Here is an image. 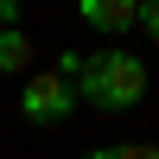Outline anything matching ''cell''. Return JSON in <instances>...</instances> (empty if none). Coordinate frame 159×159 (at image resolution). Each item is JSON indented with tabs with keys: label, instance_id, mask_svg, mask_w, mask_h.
<instances>
[{
	"label": "cell",
	"instance_id": "obj_1",
	"mask_svg": "<svg viewBox=\"0 0 159 159\" xmlns=\"http://www.w3.org/2000/svg\"><path fill=\"white\" fill-rule=\"evenodd\" d=\"M57 76L76 89V102H89V108H102V115L140 108V102H147V83H153V76H147V57H134V51H121V45L89 51V57L64 51Z\"/></svg>",
	"mask_w": 159,
	"mask_h": 159
},
{
	"label": "cell",
	"instance_id": "obj_2",
	"mask_svg": "<svg viewBox=\"0 0 159 159\" xmlns=\"http://www.w3.org/2000/svg\"><path fill=\"white\" fill-rule=\"evenodd\" d=\"M19 115H25V127H64L76 115V89L64 83L57 70H32V76H19Z\"/></svg>",
	"mask_w": 159,
	"mask_h": 159
},
{
	"label": "cell",
	"instance_id": "obj_3",
	"mask_svg": "<svg viewBox=\"0 0 159 159\" xmlns=\"http://www.w3.org/2000/svg\"><path fill=\"white\" fill-rule=\"evenodd\" d=\"M134 13H140V0H76V19L89 32H102V38L134 32Z\"/></svg>",
	"mask_w": 159,
	"mask_h": 159
},
{
	"label": "cell",
	"instance_id": "obj_4",
	"mask_svg": "<svg viewBox=\"0 0 159 159\" xmlns=\"http://www.w3.org/2000/svg\"><path fill=\"white\" fill-rule=\"evenodd\" d=\"M0 76H32V32L0 25Z\"/></svg>",
	"mask_w": 159,
	"mask_h": 159
},
{
	"label": "cell",
	"instance_id": "obj_5",
	"mask_svg": "<svg viewBox=\"0 0 159 159\" xmlns=\"http://www.w3.org/2000/svg\"><path fill=\"white\" fill-rule=\"evenodd\" d=\"M115 159H159L153 140H127V147H115Z\"/></svg>",
	"mask_w": 159,
	"mask_h": 159
},
{
	"label": "cell",
	"instance_id": "obj_6",
	"mask_svg": "<svg viewBox=\"0 0 159 159\" xmlns=\"http://www.w3.org/2000/svg\"><path fill=\"white\" fill-rule=\"evenodd\" d=\"M134 25H147V32L159 38V0H140V13H134Z\"/></svg>",
	"mask_w": 159,
	"mask_h": 159
},
{
	"label": "cell",
	"instance_id": "obj_7",
	"mask_svg": "<svg viewBox=\"0 0 159 159\" xmlns=\"http://www.w3.org/2000/svg\"><path fill=\"white\" fill-rule=\"evenodd\" d=\"M19 13H25L19 0H0V25H19Z\"/></svg>",
	"mask_w": 159,
	"mask_h": 159
},
{
	"label": "cell",
	"instance_id": "obj_8",
	"mask_svg": "<svg viewBox=\"0 0 159 159\" xmlns=\"http://www.w3.org/2000/svg\"><path fill=\"white\" fill-rule=\"evenodd\" d=\"M83 159H115V147H89V153H83Z\"/></svg>",
	"mask_w": 159,
	"mask_h": 159
},
{
	"label": "cell",
	"instance_id": "obj_9",
	"mask_svg": "<svg viewBox=\"0 0 159 159\" xmlns=\"http://www.w3.org/2000/svg\"><path fill=\"white\" fill-rule=\"evenodd\" d=\"M19 7H25V0H19Z\"/></svg>",
	"mask_w": 159,
	"mask_h": 159
}]
</instances>
